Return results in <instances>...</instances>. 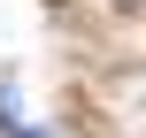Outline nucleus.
Masks as SVG:
<instances>
[{
    "label": "nucleus",
    "mask_w": 146,
    "mask_h": 138,
    "mask_svg": "<svg viewBox=\"0 0 146 138\" xmlns=\"http://www.w3.org/2000/svg\"><path fill=\"white\" fill-rule=\"evenodd\" d=\"M0 131H8V138H54V131H31V123H23V108H15V85H0Z\"/></svg>",
    "instance_id": "f257e3e1"
},
{
    "label": "nucleus",
    "mask_w": 146,
    "mask_h": 138,
    "mask_svg": "<svg viewBox=\"0 0 146 138\" xmlns=\"http://www.w3.org/2000/svg\"><path fill=\"white\" fill-rule=\"evenodd\" d=\"M139 8H146V0H139Z\"/></svg>",
    "instance_id": "f03ea898"
}]
</instances>
